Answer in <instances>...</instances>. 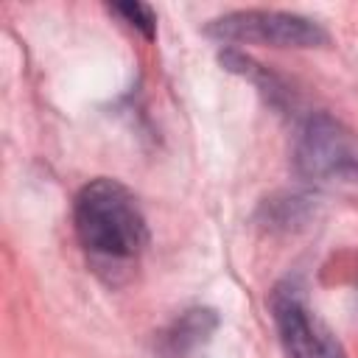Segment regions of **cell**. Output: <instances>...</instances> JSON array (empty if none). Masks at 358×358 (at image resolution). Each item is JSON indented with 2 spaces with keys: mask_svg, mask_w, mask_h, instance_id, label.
<instances>
[{
  "mask_svg": "<svg viewBox=\"0 0 358 358\" xmlns=\"http://www.w3.org/2000/svg\"><path fill=\"white\" fill-rule=\"evenodd\" d=\"M73 227L98 271L131 268L148 243V227L131 190L115 179L87 182L73 201Z\"/></svg>",
  "mask_w": 358,
  "mask_h": 358,
  "instance_id": "1",
  "label": "cell"
},
{
  "mask_svg": "<svg viewBox=\"0 0 358 358\" xmlns=\"http://www.w3.org/2000/svg\"><path fill=\"white\" fill-rule=\"evenodd\" d=\"M294 165L305 179L358 182V134L333 115L313 112L299 126Z\"/></svg>",
  "mask_w": 358,
  "mask_h": 358,
  "instance_id": "2",
  "label": "cell"
},
{
  "mask_svg": "<svg viewBox=\"0 0 358 358\" xmlns=\"http://www.w3.org/2000/svg\"><path fill=\"white\" fill-rule=\"evenodd\" d=\"M207 34L221 42H246V45H271V48H316L327 42V34L319 22L277 11V8H243L215 17L207 25Z\"/></svg>",
  "mask_w": 358,
  "mask_h": 358,
  "instance_id": "3",
  "label": "cell"
},
{
  "mask_svg": "<svg viewBox=\"0 0 358 358\" xmlns=\"http://www.w3.org/2000/svg\"><path fill=\"white\" fill-rule=\"evenodd\" d=\"M271 319L288 358H347L338 338L308 308L296 282L285 280L271 291Z\"/></svg>",
  "mask_w": 358,
  "mask_h": 358,
  "instance_id": "4",
  "label": "cell"
},
{
  "mask_svg": "<svg viewBox=\"0 0 358 358\" xmlns=\"http://www.w3.org/2000/svg\"><path fill=\"white\" fill-rule=\"evenodd\" d=\"M218 316L207 308H190L185 310L162 336H159V352L162 358H190L215 330Z\"/></svg>",
  "mask_w": 358,
  "mask_h": 358,
  "instance_id": "5",
  "label": "cell"
},
{
  "mask_svg": "<svg viewBox=\"0 0 358 358\" xmlns=\"http://www.w3.org/2000/svg\"><path fill=\"white\" fill-rule=\"evenodd\" d=\"M109 11L112 14H117L126 25H131L134 31H140L145 39H154V34H157V14H154V8L148 6V3H112L109 6Z\"/></svg>",
  "mask_w": 358,
  "mask_h": 358,
  "instance_id": "6",
  "label": "cell"
}]
</instances>
